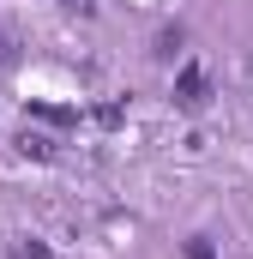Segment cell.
Segmentation results:
<instances>
[{
  "label": "cell",
  "mask_w": 253,
  "mask_h": 259,
  "mask_svg": "<svg viewBox=\"0 0 253 259\" xmlns=\"http://www.w3.org/2000/svg\"><path fill=\"white\" fill-rule=\"evenodd\" d=\"M181 253H187V259H217V253H211V241H205V235H187V241H181Z\"/></svg>",
  "instance_id": "obj_3"
},
{
  "label": "cell",
  "mask_w": 253,
  "mask_h": 259,
  "mask_svg": "<svg viewBox=\"0 0 253 259\" xmlns=\"http://www.w3.org/2000/svg\"><path fill=\"white\" fill-rule=\"evenodd\" d=\"M175 103H181V109H205V103H211V84H205L199 66H181V78H175Z\"/></svg>",
  "instance_id": "obj_1"
},
{
  "label": "cell",
  "mask_w": 253,
  "mask_h": 259,
  "mask_svg": "<svg viewBox=\"0 0 253 259\" xmlns=\"http://www.w3.org/2000/svg\"><path fill=\"white\" fill-rule=\"evenodd\" d=\"M12 61H18V55H12V42L0 36V66H12Z\"/></svg>",
  "instance_id": "obj_5"
},
{
  "label": "cell",
  "mask_w": 253,
  "mask_h": 259,
  "mask_svg": "<svg viewBox=\"0 0 253 259\" xmlns=\"http://www.w3.org/2000/svg\"><path fill=\"white\" fill-rule=\"evenodd\" d=\"M151 55L169 66V61H187V30L181 24H169V30H157V42H151Z\"/></svg>",
  "instance_id": "obj_2"
},
{
  "label": "cell",
  "mask_w": 253,
  "mask_h": 259,
  "mask_svg": "<svg viewBox=\"0 0 253 259\" xmlns=\"http://www.w3.org/2000/svg\"><path fill=\"white\" fill-rule=\"evenodd\" d=\"M66 12H85V18H91V12H97V0H61Z\"/></svg>",
  "instance_id": "obj_4"
}]
</instances>
